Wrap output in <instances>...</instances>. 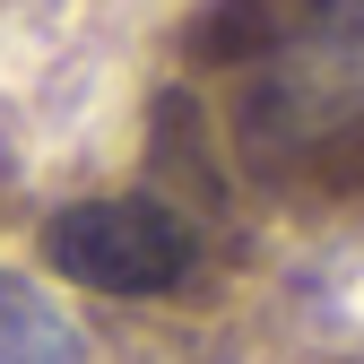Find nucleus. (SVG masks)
Returning a JSON list of instances; mask_svg holds the SVG:
<instances>
[{
  "label": "nucleus",
  "mask_w": 364,
  "mask_h": 364,
  "mask_svg": "<svg viewBox=\"0 0 364 364\" xmlns=\"http://www.w3.org/2000/svg\"><path fill=\"white\" fill-rule=\"evenodd\" d=\"M260 26L235 35V53L260 61V130L321 139L364 113V0H243Z\"/></svg>",
  "instance_id": "1"
},
{
  "label": "nucleus",
  "mask_w": 364,
  "mask_h": 364,
  "mask_svg": "<svg viewBox=\"0 0 364 364\" xmlns=\"http://www.w3.org/2000/svg\"><path fill=\"white\" fill-rule=\"evenodd\" d=\"M43 260L87 295H165L191 278V225L165 200L122 191V200H70L43 217Z\"/></svg>",
  "instance_id": "2"
},
{
  "label": "nucleus",
  "mask_w": 364,
  "mask_h": 364,
  "mask_svg": "<svg viewBox=\"0 0 364 364\" xmlns=\"http://www.w3.org/2000/svg\"><path fill=\"white\" fill-rule=\"evenodd\" d=\"M0 364H87L78 312L26 269H0Z\"/></svg>",
  "instance_id": "3"
}]
</instances>
